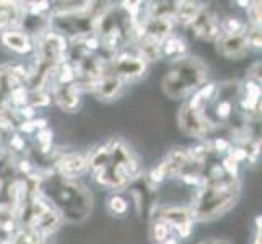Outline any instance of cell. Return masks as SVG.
Returning a JSON list of instances; mask_svg holds the SVG:
<instances>
[{"instance_id":"obj_19","label":"cell","mask_w":262,"mask_h":244,"mask_svg":"<svg viewBox=\"0 0 262 244\" xmlns=\"http://www.w3.org/2000/svg\"><path fill=\"white\" fill-rule=\"evenodd\" d=\"M168 234H169V227L165 221L158 220V221L153 223V227H151V238L155 239L157 242L163 244L168 239Z\"/></svg>"},{"instance_id":"obj_7","label":"cell","mask_w":262,"mask_h":244,"mask_svg":"<svg viewBox=\"0 0 262 244\" xmlns=\"http://www.w3.org/2000/svg\"><path fill=\"white\" fill-rule=\"evenodd\" d=\"M216 46H219V52L222 56L228 59H239L248 52V42L243 34H222L216 39Z\"/></svg>"},{"instance_id":"obj_10","label":"cell","mask_w":262,"mask_h":244,"mask_svg":"<svg viewBox=\"0 0 262 244\" xmlns=\"http://www.w3.org/2000/svg\"><path fill=\"white\" fill-rule=\"evenodd\" d=\"M57 171L60 176L64 178H75L77 174H82L88 169V160L82 155H75V153H70V155L62 157L57 161Z\"/></svg>"},{"instance_id":"obj_26","label":"cell","mask_w":262,"mask_h":244,"mask_svg":"<svg viewBox=\"0 0 262 244\" xmlns=\"http://www.w3.org/2000/svg\"><path fill=\"white\" fill-rule=\"evenodd\" d=\"M51 140H52V130L51 129H42L38 132V142L42 145V151L48 153L51 148Z\"/></svg>"},{"instance_id":"obj_32","label":"cell","mask_w":262,"mask_h":244,"mask_svg":"<svg viewBox=\"0 0 262 244\" xmlns=\"http://www.w3.org/2000/svg\"><path fill=\"white\" fill-rule=\"evenodd\" d=\"M20 113H21V116H25V119H28V121H33L34 119V107L30 106V104L21 106Z\"/></svg>"},{"instance_id":"obj_24","label":"cell","mask_w":262,"mask_h":244,"mask_svg":"<svg viewBox=\"0 0 262 244\" xmlns=\"http://www.w3.org/2000/svg\"><path fill=\"white\" fill-rule=\"evenodd\" d=\"M222 169L227 173L228 178H233V179H238V163L234 161L231 157H227L222 163Z\"/></svg>"},{"instance_id":"obj_13","label":"cell","mask_w":262,"mask_h":244,"mask_svg":"<svg viewBox=\"0 0 262 244\" xmlns=\"http://www.w3.org/2000/svg\"><path fill=\"white\" fill-rule=\"evenodd\" d=\"M158 218L161 221H165L168 227H181V225H184L187 221H192L191 218V213H189L187 209H181V207H168V209H163L160 212Z\"/></svg>"},{"instance_id":"obj_25","label":"cell","mask_w":262,"mask_h":244,"mask_svg":"<svg viewBox=\"0 0 262 244\" xmlns=\"http://www.w3.org/2000/svg\"><path fill=\"white\" fill-rule=\"evenodd\" d=\"M12 103L15 106H25L28 103V93H26L25 86H18L15 90H12Z\"/></svg>"},{"instance_id":"obj_2","label":"cell","mask_w":262,"mask_h":244,"mask_svg":"<svg viewBox=\"0 0 262 244\" xmlns=\"http://www.w3.org/2000/svg\"><path fill=\"white\" fill-rule=\"evenodd\" d=\"M207 80V67L197 57H178L165 75L163 90L169 98H186L202 88Z\"/></svg>"},{"instance_id":"obj_22","label":"cell","mask_w":262,"mask_h":244,"mask_svg":"<svg viewBox=\"0 0 262 244\" xmlns=\"http://www.w3.org/2000/svg\"><path fill=\"white\" fill-rule=\"evenodd\" d=\"M245 38L248 46L254 48V49H260L262 46V39H260V28H256V26H251V30L248 33H245Z\"/></svg>"},{"instance_id":"obj_40","label":"cell","mask_w":262,"mask_h":244,"mask_svg":"<svg viewBox=\"0 0 262 244\" xmlns=\"http://www.w3.org/2000/svg\"><path fill=\"white\" fill-rule=\"evenodd\" d=\"M163 244H178V241H176L174 238H169V239H166Z\"/></svg>"},{"instance_id":"obj_20","label":"cell","mask_w":262,"mask_h":244,"mask_svg":"<svg viewBox=\"0 0 262 244\" xmlns=\"http://www.w3.org/2000/svg\"><path fill=\"white\" fill-rule=\"evenodd\" d=\"M107 209H110L114 215H124L127 212L129 205H127V201L122 198L121 195H113V197H110V201H107Z\"/></svg>"},{"instance_id":"obj_36","label":"cell","mask_w":262,"mask_h":244,"mask_svg":"<svg viewBox=\"0 0 262 244\" xmlns=\"http://www.w3.org/2000/svg\"><path fill=\"white\" fill-rule=\"evenodd\" d=\"M20 171H21V173H25V174H28L30 171H31V165H30L28 161H21L20 163Z\"/></svg>"},{"instance_id":"obj_33","label":"cell","mask_w":262,"mask_h":244,"mask_svg":"<svg viewBox=\"0 0 262 244\" xmlns=\"http://www.w3.org/2000/svg\"><path fill=\"white\" fill-rule=\"evenodd\" d=\"M10 145H12L13 150H23L25 148V142H23V139L20 137V135H13L12 140H10Z\"/></svg>"},{"instance_id":"obj_16","label":"cell","mask_w":262,"mask_h":244,"mask_svg":"<svg viewBox=\"0 0 262 244\" xmlns=\"http://www.w3.org/2000/svg\"><path fill=\"white\" fill-rule=\"evenodd\" d=\"M186 44L184 41H181L178 38H168L163 44H161V52L163 56H178L181 57L183 54H186Z\"/></svg>"},{"instance_id":"obj_38","label":"cell","mask_w":262,"mask_h":244,"mask_svg":"<svg viewBox=\"0 0 262 244\" xmlns=\"http://www.w3.org/2000/svg\"><path fill=\"white\" fill-rule=\"evenodd\" d=\"M254 244H260V230L256 231V236H254Z\"/></svg>"},{"instance_id":"obj_17","label":"cell","mask_w":262,"mask_h":244,"mask_svg":"<svg viewBox=\"0 0 262 244\" xmlns=\"http://www.w3.org/2000/svg\"><path fill=\"white\" fill-rule=\"evenodd\" d=\"M220 31L222 34H243L246 33V26L238 18L227 16L225 20L220 21Z\"/></svg>"},{"instance_id":"obj_39","label":"cell","mask_w":262,"mask_h":244,"mask_svg":"<svg viewBox=\"0 0 262 244\" xmlns=\"http://www.w3.org/2000/svg\"><path fill=\"white\" fill-rule=\"evenodd\" d=\"M254 223H256V228H257V230H260V215H259V216H256Z\"/></svg>"},{"instance_id":"obj_1","label":"cell","mask_w":262,"mask_h":244,"mask_svg":"<svg viewBox=\"0 0 262 244\" xmlns=\"http://www.w3.org/2000/svg\"><path fill=\"white\" fill-rule=\"evenodd\" d=\"M241 183L233 178H207L191 207V218L199 221L213 220L228 212L238 202Z\"/></svg>"},{"instance_id":"obj_12","label":"cell","mask_w":262,"mask_h":244,"mask_svg":"<svg viewBox=\"0 0 262 244\" xmlns=\"http://www.w3.org/2000/svg\"><path fill=\"white\" fill-rule=\"evenodd\" d=\"M2 42L16 54H28L33 51V44L28 38V34L20 31H13V30L5 31L2 34Z\"/></svg>"},{"instance_id":"obj_15","label":"cell","mask_w":262,"mask_h":244,"mask_svg":"<svg viewBox=\"0 0 262 244\" xmlns=\"http://www.w3.org/2000/svg\"><path fill=\"white\" fill-rule=\"evenodd\" d=\"M201 10H202V7L197 2H176L174 21L181 25H191Z\"/></svg>"},{"instance_id":"obj_34","label":"cell","mask_w":262,"mask_h":244,"mask_svg":"<svg viewBox=\"0 0 262 244\" xmlns=\"http://www.w3.org/2000/svg\"><path fill=\"white\" fill-rule=\"evenodd\" d=\"M20 129H21L23 132H26V134H30V132L34 130V124H33V121H25V122L20 125Z\"/></svg>"},{"instance_id":"obj_14","label":"cell","mask_w":262,"mask_h":244,"mask_svg":"<svg viewBox=\"0 0 262 244\" xmlns=\"http://www.w3.org/2000/svg\"><path fill=\"white\" fill-rule=\"evenodd\" d=\"M137 51L139 56L145 60V62H158L163 57V52H161V42H157L147 36H143L137 41Z\"/></svg>"},{"instance_id":"obj_27","label":"cell","mask_w":262,"mask_h":244,"mask_svg":"<svg viewBox=\"0 0 262 244\" xmlns=\"http://www.w3.org/2000/svg\"><path fill=\"white\" fill-rule=\"evenodd\" d=\"M216 114H219L220 119H227V117L231 114V101L228 99H222L216 106Z\"/></svg>"},{"instance_id":"obj_5","label":"cell","mask_w":262,"mask_h":244,"mask_svg":"<svg viewBox=\"0 0 262 244\" xmlns=\"http://www.w3.org/2000/svg\"><path fill=\"white\" fill-rule=\"evenodd\" d=\"M194 30V34L197 38H202L205 41H216L222 36L220 31V21L216 20V16L209 10V8H204L199 12L195 16V20L189 25Z\"/></svg>"},{"instance_id":"obj_30","label":"cell","mask_w":262,"mask_h":244,"mask_svg":"<svg viewBox=\"0 0 262 244\" xmlns=\"http://www.w3.org/2000/svg\"><path fill=\"white\" fill-rule=\"evenodd\" d=\"M150 181L151 183H161V181L165 179V174H163V171H161V168L160 166H157V168H153L151 171H150Z\"/></svg>"},{"instance_id":"obj_41","label":"cell","mask_w":262,"mask_h":244,"mask_svg":"<svg viewBox=\"0 0 262 244\" xmlns=\"http://www.w3.org/2000/svg\"><path fill=\"white\" fill-rule=\"evenodd\" d=\"M238 5H241V7H245V8H248L249 2H238Z\"/></svg>"},{"instance_id":"obj_9","label":"cell","mask_w":262,"mask_h":244,"mask_svg":"<svg viewBox=\"0 0 262 244\" xmlns=\"http://www.w3.org/2000/svg\"><path fill=\"white\" fill-rule=\"evenodd\" d=\"M54 96H56L57 104L67 113L75 111L80 104V88L75 81L74 83H57L54 86Z\"/></svg>"},{"instance_id":"obj_18","label":"cell","mask_w":262,"mask_h":244,"mask_svg":"<svg viewBox=\"0 0 262 244\" xmlns=\"http://www.w3.org/2000/svg\"><path fill=\"white\" fill-rule=\"evenodd\" d=\"M41 236L42 234L36 233L33 230H25V231H18L15 234V238L10 239L12 244H42L41 241Z\"/></svg>"},{"instance_id":"obj_31","label":"cell","mask_w":262,"mask_h":244,"mask_svg":"<svg viewBox=\"0 0 262 244\" xmlns=\"http://www.w3.org/2000/svg\"><path fill=\"white\" fill-rule=\"evenodd\" d=\"M178 233L181 238H187L189 234L192 233V221H187L184 225H181V227H178Z\"/></svg>"},{"instance_id":"obj_3","label":"cell","mask_w":262,"mask_h":244,"mask_svg":"<svg viewBox=\"0 0 262 244\" xmlns=\"http://www.w3.org/2000/svg\"><path fill=\"white\" fill-rule=\"evenodd\" d=\"M179 127L189 137L205 139L216 129V125L209 119L204 109H195L186 103L179 111Z\"/></svg>"},{"instance_id":"obj_6","label":"cell","mask_w":262,"mask_h":244,"mask_svg":"<svg viewBox=\"0 0 262 244\" xmlns=\"http://www.w3.org/2000/svg\"><path fill=\"white\" fill-rule=\"evenodd\" d=\"M38 48H39V54H41V60L56 64V62L64 56V52L67 49V42L62 34L49 31V33H44L39 36Z\"/></svg>"},{"instance_id":"obj_37","label":"cell","mask_w":262,"mask_h":244,"mask_svg":"<svg viewBox=\"0 0 262 244\" xmlns=\"http://www.w3.org/2000/svg\"><path fill=\"white\" fill-rule=\"evenodd\" d=\"M201 244H230L228 241H225V239H205L204 242Z\"/></svg>"},{"instance_id":"obj_35","label":"cell","mask_w":262,"mask_h":244,"mask_svg":"<svg viewBox=\"0 0 262 244\" xmlns=\"http://www.w3.org/2000/svg\"><path fill=\"white\" fill-rule=\"evenodd\" d=\"M33 124H34V129H46L48 127V121L46 119H33Z\"/></svg>"},{"instance_id":"obj_8","label":"cell","mask_w":262,"mask_h":244,"mask_svg":"<svg viewBox=\"0 0 262 244\" xmlns=\"http://www.w3.org/2000/svg\"><path fill=\"white\" fill-rule=\"evenodd\" d=\"M189 163H191V158H189L187 151L176 148V150H171L166 155L165 161L160 163L158 166L163 171L165 178H176L184 173L186 168L189 166Z\"/></svg>"},{"instance_id":"obj_28","label":"cell","mask_w":262,"mask_h":244,"mask_svg":"<svg viewBox=\"0 0 262 244\" xmlns=\"http://www.w3.org/2000/svg\"><path fill=\"white\" fill-rule=\"evenodd\" d=\"M230 157L239 165V163H241L243 160H246V158H248V150H246V148H234V150L230 153Z\"/></svg>"},{"instance_id":"obj_21","label":"cell","mask_w":262,"mask_h":244,"mask_svg":"<svg viewBox=\"0 0 262 244\" xmlns=\"http://www.w3.org/2000/svg\"><path fill=\"white\" fill-rule=\"evenodd\" d=\"M28 103L33 107H41V106H48L51 103V98L48 93H44L42 90H34L31 95H28Z\"/></svg>"},{"instance_id":"obj_23","label":"cell","mask_w":262,"mask_h":244,"mask_svg":"<svg viewBox=\"0 0 262 244\" xmlns=\"http://www.w3.org/2000/svg\"><path fill=\"white\" fill-rule=\"evenodd\" d=\"M246 10L251 25L256 26V28H260V2H249Z\"/></svg>"},{"instance_id":"obj_29","label":"cell","mask_w":262,"mask_h":244,"mask_svg":"<svg viewBox=\"0 0 262 244\" xmlns=\"http://www.w3.org/2000/svg\"><path fill=\"white\" fill-rule=\"evenodd\" d=\"M228 148H230V143L225 139H215L212 142V150H215V151H225Z\"/></svg>"},{"instance_id":"obj_11","label":"cell","mask_w":262,"mask_h":244,"mask_svg":"<svg viewBox=\"0 0 262 244\" xmlns=\"http://www.w3.org/2000/svg\"><path fill=\"white\" fill-rule=\"evenodd\" d=\"M124 86V81L116 77L114 74H104L99 78L96 83L93 85L92 92L99 98V99H113L117 96V93L121 92Z\"/></svg>"},{"instance_id":"obj_4","label":"cell","mask_w":262,"mask_h":244,"mask_svg":"<svg viewBox=\"0 0 262 244\" xmlns=\"http://www.w3.org/2000/svg\"><path fill=\"white\" fill-rule=\"evenodd\" d=\"M113 70H114V75L119 77L122 81L139 78L140 75L145 74L147 62L143 60L139 54L134 56V54H127L125 51H119V52H116V56L113 57Z\"/></svg>"}]
</instances>
